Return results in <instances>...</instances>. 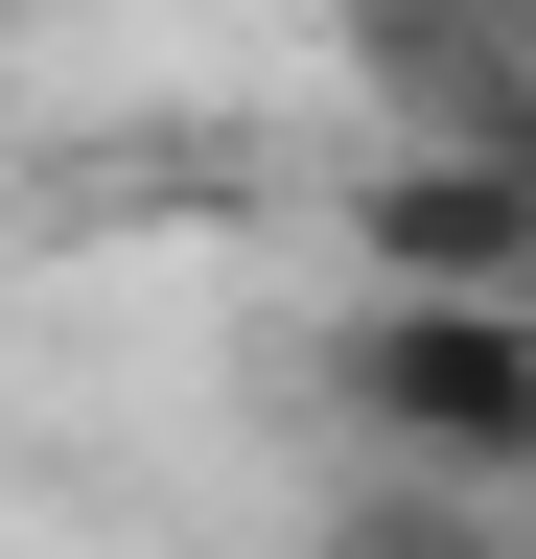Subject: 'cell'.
I'll return each mask as SVG.
<instances>
[{"instance_id":"obj_2","label":"cell","mask_w":536,"mask_h":559,"mask_svg":"<svg viewBox=\"0 0 536 559\" xmlns=\"http://www.w3.org/2000/svg\"><path fill=\"white\" fill-rule=\"evenodd\" d=\"M350 280H536V140H490V164H350Z\"/></svg>"},{"instance_id":"obj_3","label":"cell","mask_w":536,"mask_h":559,"mask_svg":"<svg viewBox=\"0 0 536 559\" xmlns=\"http://www.w3.org/2000/svg\"><path fill=\"white\" fill-rule=\"evenodd\" d=\"M303 559H536V536H513V489H466V466H373Z\"/></svg>"},{"instance_id":"obj_4","label":"cell","mask_w":536,"mask_h":559,"mask_svg":"<svg viewBox=\"0 0 536 559\" xmlns=\"http://www.w3.org/2000/svg\"><path fill=\"white\" fill-rule=\"evenodd\" d=\"M490 24H536V0H490Z\"/></svg>"},{"instance_id":"obj_1","label":"cell","mask_w":536,"mask_h":559,"mask_svg":"<svg viewBox=\"0 0 536 559\" xmlns=\"http://www.w3.org/2000/svg\"><path fill=\"white\" fill-rule=\"evenodd\" d=\"M373 466H466V489H536V280H373L350 349H326Z\"/></svg>"}]
</instances>
